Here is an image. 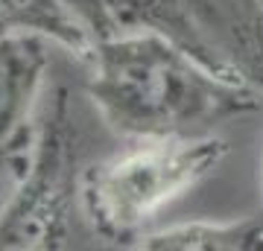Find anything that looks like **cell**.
Returning <instances> with one entry per match:
<instances>
[{
	"label": "cell",
	"instance_id": "obj_1",
	"mask_svg": "<svg viewBox=\"0 0 263 251\" xmlns=\"http://www.w3.org/2000/svg\"><path fill=\"white\" fill-rule=\"evenodd\" d=\"M85 62H91V103L108 129L132 140L202 138L263 105L257 88L216 73L149 29L100 38Z\"/></svg>",
	"mask_w": 263,
	"mask_h": 251
},
{
	"label": "cell",
	"instance_id": "obj_2",
	"mask_svg": "<svg viewBox=\"0 0 263 251\" xmlns=\"http://www.w3.org/2000/svg\"><path fill=\"white\" fill-rule=\"evenodd\" d=\"M226 155L228 143L214 134L141 140L120 155L85 167L79 214L94 234L135 245L164 207L190 193Z\"/></svg>",
	"mask_w": 263,
	"mask_h": 251
},
{
	"label": "cell",
	"instance_id": "obj_3",
	"mask_svg": "<svg viewBox=\"0 0 263 251\" xmlns=\"http://www.w3.org/2000/svg\"><path fill=\"white\" fill-rule=\"evenodd\" d=\"M79 126L65 88L53 93L18 184L0 205V251L70 248L73 214L79 210Z\"/></svg>",
	"mask_w": 263,
	"mask_h": 251
},
{
	"label": "cell",
	"instance_id": "obj_4",
	"mask_svg": "<svg viewBox=\"0 0 263 251\" xmlns=\"http://www.w3.org/2000/svg\"><path fill=\"white\" fill-rule=\"evenodd\" d=\"M120 29L176 41L216 73L263 93V0H108Z\"/></svg>",
	"mask_w": 263,
	"mask_h": 251
},
{
	"label": "cell",
	"instance_id": "obj_5",
	"mask_svg": "<svg viewBox=\"0 0 263 251\" xmlns=\"http://www.w3.org/2000/svg\"><path fill=\"white\" fill-rule=\"evenodd\" d=\"M50 44L41 35H0V169L18 176L35 143V105L47 79Z\"/></svg>",
	"mask_w": 263,
	"mask_h": 251
},
{
	"label": "cell",
	"instance_id": "obj_6",
	"mask_svg": "<svg viewBox=\"0 0 263 251\" xmlns=\"http://www.w3.org/2000/svg\"><path fill=\"white\" fill-rule=\"evenodd\" d=\"M0 35H41L88 59L94 35L67 0H0Z\"/></svg>",
	"mask_w": 263,
	"mask_h": 251
},
{
	"label": "cell",
	"instance_id": "obj_7",
	"mask_svg": "<svg viewBox=\"0 0 263 251\" xmlns=\"http://www.w3.org/2000/svg\"><path fill=\"white\" fill-rule=\"evenodd\" d=\"M135 248L149 251H263V214L231 222H184L141 234Z\"/></svg>",
	"mask_w": 263,
	"mask_h": 251
},
{
	"label": "cell",
	"instance_id": "obj_8",
	"mask_svg": "<svg viewBox=\"0 0 263 251\" xmlns=\"http://www.w3.org/2000/svg\"><path fill=\"white\" fill-rule=\"evenodd\" d=\"M67 3L73 6V12L79 15V21H82L85 27H88V32L94 35V41L117 32V24L111 18L108 0H67Z\"/></svg>",
	"mask_w": 263,
	"mask_h": 251
},
{
	"label": "cell",
	"instance_id": "obj_9",
	"mask_svg": "<svg viewBox=\"0 0 263 251\" xmlns=\"http://www.w3.org/2000/svg\"><path fill=\"white\" fill-rule=\"evenodd\" d=\"M0 178H3V169H0ZM0 205H3V193H0Z\"/></svg>",
	"mask_w": 263,
	"mask_h": 251
}]
</instances>
